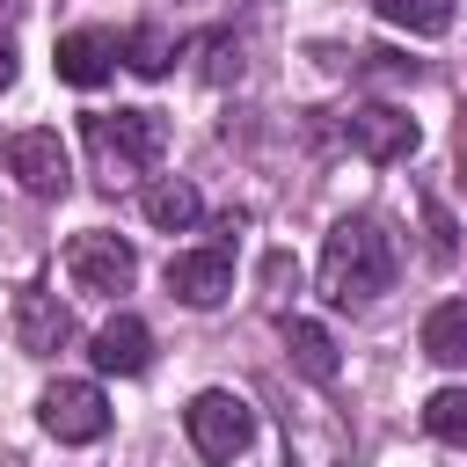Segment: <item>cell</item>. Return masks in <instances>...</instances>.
I'll return each instance as SVG.
<instances>
[{
  "label": "cell",
  "instance_id": "15",
  "mask_svg": "<svg viewBox=\"0 0 467 467\" xmlns=\"http://www.w3.org/2000/svg\"><path fill=\"white\" fill-rule=\"evenodd\" d=\"M124 66H131L139 80H161V73L175 66V36H168L161 22H139V29L124 36Z\"/></svg>",
  "mask_w": 467,
  "mask_h": 467
},
{
  "label": "cell",
  "instance_id": "8",
  "mask_svg": "<svg viewBox=\"0 0 467 467\" xmlns=\"http://www.w3.org/2000/svg\"><path fill=\"white\" fill-rule=\"evenodd\" d=\"M234 292V255L226 248H190V255H168V299L182 306H219Z\"/></svg>",
  "mask_w": 467,
  "mask_h": 467
},
{
  "label": "cell",
  "instance_id": "10",
  "mask_svg": "<svg viewBox=\"0 0 467 467\" xmlns=\"http://www.w3.org/2000/svg\"><path fill=\"white\" fill-rule=\"evenodd\" d=\"M95 372H117V379H131V372H146L153 365V328L139 321V314H109L102 328H95Z\"/></svg>",
  "mask_w": 467,
  "mask_h": 467
},
{
  "label": "cell",
  "instance_id": "2",
  "mask_svg": "<svg viewBox=\"0 0 467 467\" xmlns=\"http://www.w3.org/2000/svg\"><path fill=\"white\" fill-rule=\"evenodd\" d=\"M168 146V124L161 109H109V117H88V153H95V182L102 190H131Z\"/></svg>",
  "mask_w": 467,
  "mask_h": 467
},
{
  "label": "cell",
  "instance_id": "18",
  "mask_svg": "<svg viewBox=\"0 0 467 467\" xmlns=\"http://www.w3.org/2000/svg\"><path fill=\"white\" fill-rule=\"evenodd\" d=\"M15 88V44H7V29H0V95Z\"/></svg>",
  "mask_w": 467,
  "mask_h": 467
},
{
  "label": "cell",
  "instance_id": "12",
  "mask_svg": "<svg viewBox=\"0 0 467 467\" xmlns=\"http://www.w3.org/2000/svg\"><path fill=\"white\" fill-rule=\"evenodd\" d=\"M146 219H153L161 234H190V226L204 219V197H197V182H182V175H161V182H146Z\"/></svg>",
  "mask_w": 467,
  "mask_h": 467
},
{
  "label": "cell",
  "instance_id": "17",
  "mask_svg": "<svg viewBox=\"0 0 467 467\" xmlns=\"http://www.w3.org/2000/svg\"><path fill=\"white\" fill-rule=\"evenodd\" d=\"M379 15L409 36H445L452 29V0H379Z\"/></svg>",
  "mask_w": 467,
  "mask_h": 467
},
{
  "label": "cell",
  "instance_id": "5",
  "mask_svg": "<svg viewBox=\"0 0 467 467\" xmlns=\"http://www.w3.org/2000/svg\"><path fill=\"white\" fill-rule=\"evenodd\" d=\"M36 416H44V431H51L58 445H95V438L109 431V401H102L95 379H58V387H44Z\"/></svg>",
  "mask_w": 467,
  "mask_h": 467
},
{
  "label": "cell",
  "instance_id": "1",
  "mask_svg": "<svg viewBox=\"0 0 467 467\" xmlns=\"http://www.w3.org/2000/svg\"><path fill=\"white\" fill-rule=\"evenodd\" d=\"M394 285V241L379 219H336L321 241V299L328 306H372Z\"/></svg>",
  "mask_w": 467,
  "mask_h": 467
},
{
  "label": "cell",
  "instance_id": "9",
  "mask_svg": "<svg viewBox=\"0 0 467 467\" xmlns=\"http://www.w3.org/2000/svg\"><path fill=\"white\" fill-rule=\"evenodd\" d=\"M15 343L29 358H58L73 343V314L58 306V292H44V285H22L15 292Z\"/></svg>",
  "mask_w": 467,
  "mask_h": 467
},
{
  "label": "cell",
  "instance_id": "3",
  "mask_svg": "<svg viewBox=\"0 0 467 467\" xmlns=\"http://www.w3.org/2000/svg\"><path fill=\"white\" fill-rule=\"evenodd\" d=\"M182 423H190V445H197L204 460H241L248 438H255V416H248V401H241L234 387H204V394L182 409Z\"/></svg>",
  "mask_w": 467,
  "mask_h": 467
},
{
  "label": "cell",
  "instance_id": "13",
  "mask_svg": "<svg viewBox=\"0 0 467 467\" xmlns=\"http://www.w3.org/2000/svg\"><path fill=\"white\" fill-rule=\"evenodd\" d=\"M285 350H292L299 379H314V387L336 379V336H328L321 321H285Z\"/></svg>",
  "mask_w": 467,
  "mask_h": 467
},
{
  "label": "cell",
  "instance_id": "7",
  "mask_svg": "<svg viewBox=\"0 0 467 467\" xmlns=\"http://www.w3.org/2000/svg\"><path fill=\"white\" fill-rule=\"evenodd\" d=\"M343 139H350V153H365V161H409V153H416V117H401L394 102H358V109L343 117Z\"/></svg>",
  "mask_w": 467,
  "mask_h": 467
},
{
  "label": "cell",
  "instance_id": "6",
  "mask_svg": "<svg viewBox=\"0 0 467 467\" xmlns=\"http://www.w3.org/2000/svg\"><path fill=\"white\" fill-rule=\"evenodd\" d=\"M0 161H7V175H15L29 197H66V190H73V161H66L58 131H15V139L0 146Z\"/></svg>",
  "mask_w": 467,
  "mask_h": 467
},
{
  "label": "cell",
  "instance_id": "16",
  "mask_svg": "<svg viewBox=\"0 0 467 467\" xmlns=\"http://www.w3.org/2000/svg\"><path fill=\"white\" fill-rule=\"evenodd\" d=\"M423 431H431L438 445H467V387H438V394L423 401Z\"/></svg>",
  "mask_w": 467,
  "mask_h": 467
},
{
  "label": "cell",
  "instance_id": "4",
  "mask_svg": "<svg viewBox=\"0 0 467 467\" xmlns=\"http://www.w3.org/2000/svg\"><path fill=\"white\" fill-rule=\"evenodd\" d=\"M66 270H73V285H80V292L117 299V292H131L139 255H131V241H117L109 226H88V234H73V241H66Z\"/></svg>",
  "mask_w": 467,
  "mask_h": 467
},
{
  "label": "cell",
  "instance_id": "14",
  "mask_svg": "<svg viewBox=\"0 0 467 467\" xmlns=\"http://www.w3.org/2000/svg\"><path fill=\"white\" fill-rule=\"evenodd\" d=\"M423 358L438 365H467V299H445L423 314Z\"/></svg>",
  "mask_w": 467,
  "mask_h": 467
},
{
  "label": "cell",
  "instance_id": "11",
  "mask_svg": "<svg viewBox=\"0 0 467 467\" xmlns=\"http://www.w3.org/2000/svg\"><path fill=\"white\" fill-rule=\"evenodd\" d=\"M117 36H102V29H73V36H58V80L66 88H102L109 73H117Z\"/></svg>",
  "mask_w": 467,
  "mask_h": 467
}]
</instances>
